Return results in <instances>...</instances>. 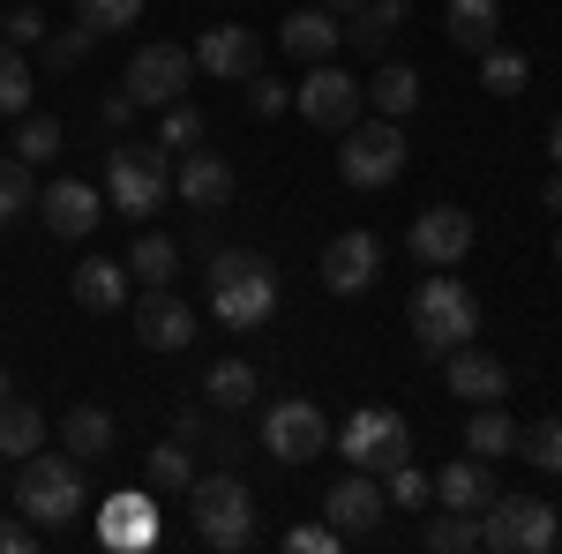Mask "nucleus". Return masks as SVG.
I'll list each match as a JSON object with an SVG mask.
<instances>
[{
	"label": "nucleus",
	"mask_w": 562,
	"mask_h": 554,
	"mask_svg": "<svg viewBox=\"0 0 562 554\" xmlns=\"http://www.w3.org/2000/svg\"><path fill=\"white\" fill-rule=\"evenodd\" d=\"M473 338H480V293L458 270H428L413 285V344H420V360H450Z\"/></svg>",
	"instance_id": "nucleus-1"
},
{
	"label": "nucleus",
	"mask_w": 562,
	"mask_h": 554,
	"mask_svg": "<svg viewBox=\"0 0 562 554\" xmlns=\"http://www.w3.org/2000/svg\"><path fill=\"white\" fill-rule=\"evenodd\" d=\"M211 315L225 330H262L278 315V270L256 248H217L211 256Z\"/></svg>",
	"instance_id": "nucleus-2"
},
{
	"label": "nucleus",
	"mask_w": 562,
	"mask_h": 554,
	"mask_svg": "<svg viewBox=\"0 0 562 554\" xmlns=\"http://www.w3.org/2000/svg\"><path fill=\"white\" fill-rule=\"evenodd\" d=\"M173 203V150L166 143H113L105 166V211L121 217H150Z\"/></svg>",
	"instance_id": "nucleus-3"
},
{
	"label": "nucleus",
	"mask_w": 562,
	"mask_h": 554,
	"mask_svg": "<svg viewBox=\"0 0 562 554\" xmlns=\"http://www.w3.org/2000/svg\"><path fill=\"white\" fill-rule=\"evenodd\" d=\"M188 524H195V540L217 547V554L248 547V540H256V495H248V479H240V472L195 479V487H188Z\"/></svg>",
	"instance_id": "nucleus-4"
},
{
	"label": "nucleus",
	"mask_w": 562,
	"mask_h": 554,
	"mask_svg": "<svg viewBox=\"0 0 562 554\" xmlns=\"http://www.w3.org/2000/svg\"><path fill=\"white\" fill-rule=\"evenodd\" d=\"M330 450L346 457L352 472H375V479H390V472L413 457V427H405V412H390V405H360L338 434H330Z\"/></svg>",
	"instance_id": "nucleus-5"
},
{
	"label": "nucleus",
	"mask_w": 562,
	"mask_h": 554,
	"mask_svg": "<svg viewBox=\"0 0 562 554\" xmlns=\"http://www.w3.org/2000/svg\"><path fill=\"white\" fill-rule=\"evenodd\" d=\"M15 502H23V517H31L38 532H60V524L90 502L76 457H45V450H31L23 472H15Z\"/></svg>",
	"instance_id": "nucleus-6"
},
{
	"label": "nucleus",
	"mask_w": 562,
	"mask_h": 554,
	"mask_svg": "<svg viewBox=\"0 0 562 554\" xmlns=\"http://www.w3.org/2000/svg\"><path fill=\"white\" fill-rule=\"evenodd\" d=\"M562 532H555V502H532V495H495L480 510V547L495 554H548Z\"/></svg>",
	"instance_id": "nucleus-7"
},
{
	"label": "nucleus",
	"mask_w": 562,
	"mask_h": 554,
	"mask_svg": "<svg viewBox=\"0 0 562 554\" xmlns=\"http://www.w3.org/2000/svg\"><path fill=\"white\" fill-rule=\"evenodd\" d=\"M338 172L346 188H390L405 172V128L397 121H360V128H338Z\"/></svg>",
	"instance_id": "nucleus-8"
},
{
	"label": "nucleus",
	"mask_w": 562,
	"mask_h": 554,
	"mask_svg": "<svg viewBox=\"0 0 562 554\" xmlns=\"http://www.w3.org/2000/svg\"><path fill=\"white\" fill-rule=\"evenodd\" d=\"M262 450H270L278 465H315V457L330 450L323 405H315V397H278V405L262 412Z\"/></svg>",
	"instance_id": "nucleus-9"
},
{
	"label": "nucleus",
	"mask_w": 562,
	"mask_h": 554,
	"mask_svg": "<svg viewBox=\"0 0 562 554\" xmlns=\"http://www.w3.org/2000/svg\"><path fill=\"white\" fill-rule=\"evenodd\" d=\"M480 225L473 211H458V203H435V211L413 217V233H405V248H413V262H428V270H458V262L473 256Z\"/></svg>",
	"instance_id": "nucleus-10"
},
{
	"label": "nucleus",
	"mask_w": 562,
	"mask_h": 554,
	"mask_svg": "<svg viewBox=\"0 0 562 554\" xmlns=\"http://www.w3.org/2000/svg\"><path fill=\"white\" fill-rule=\"evenodd\" d=\"M293 105H301L307 128H352L360 121V76H346L338 60H315L293 90Z\"/></svg>",
	"instance_id": "nucleus-11"
},
{
	"label": "nucleus",
	"mask_w": 562,
	"mask_h": 554,
	"mask_svg": "<svg viewBox=\"0 0 562 554\" xmlns=\"http://www.w3.org/2000/svg\"><path fill=\"white\" fill-rule=\"evenodd\" d=\"M188 76H195V53L188 45H143L128 60V98L135 105H173L180 90H188Z\"/></svg>",
	"instance_id": "nucleus-12"
},
{
	"label": "nucleus",
	"mask_w": 562,
	"mask_h": 554,
	"mask_svg": "<svg viewBox=\"0 0 562 554\" xmlns=\"http://www.w3.org/2000/svg\"><path fill=\"white\" fill-rule=\"evenodd\" d=\"M383 510H390V495H383V479H375V472H346V479L323 495V517H330L346 540H368V532L383 524Z\"/></svg>",
	"instance_id": "nucleus-13"
},
{
	"label": "nucleus",
	"mask_w": 562,
	"mask_h": 554,
	"mask_svg": "<svg viewBox=\"0 0 562 554\" xmlns=\"http://www.w3.org/2000/svg\"><path fill=\"white\" fill-rule=\"evenodd\" d=\"M375 278H383V240L375 233H338L323 248V285L330 293H368Z\"/></svg>",
	"instance_id": "nucleus-14"
},
{
	"label": "nucleus",
	"mask_w": 562,
	"mask_h": 554,
	"mask_svg": "<svg viewBox=\"0 0 562 554\" xmlns=\"http://www.w3.org/2000/svg\"><path fill=\"white\" fill-rule=\"evenodd\" d=\"M45 225H53V240H90L98 233V217H105V195L90 188V180H53L38 195Z\"/></svg>",
	"instance_id": "nucleus-15"
},
{
	"label": "nucleus",
	"mask_w": 562,
	"mask_h": 554,
	"mask_svg": "<svg viewBox=\"0 0 562 554\" xmlns=\"http://www.w3.org/2000/svg\"><path fill=\"white\" fill-rule=\"evenodd\" d=\"M233 188H240V172L225 166L217 150H180V166H173V195H180V203H195V211H225Z\"/></svg>",
	"instance_id": "nucleus-16"
},
{
	"label": "nucleus",
	"mask_w": 562,
	"mask_h": 554,
	"mask_svg": "<svg viewBox=\"0 0 562 554\" xmlns=\"http://www.w3.org/2000/svg\"><path fill=\"white\" fill-rule=\"evenodd\" d=\"M442 383H450V397H465V405H503L510 368H503L495 352H480V344H458V352L442 360Z\"/></svg>",
	"instance_id": "nucleus-17"
},
{
	"label": "nucleus",
	"mask_w": 562,
	"mask_h": 554,
	"mask_svg": "<svg viewBox=\"0 0 562 554\" xmlns=\"http://www.w3.org/2000/svg\"><path fill=\"white\" fill-rule=\"evenodd\" d=\"M256 60H262V38L240 31V23H217V31H203V45H195V68L217 76V83H248Z\"/></svg>",
	"instance_id": "nucleus-18"
},
{
	"label": "nucleus",
	"mask_w": 562,
	"mask_h": 554,
	"mask_svg": "<svg viewBox=\"0 0 562 554\" xmlns=\"http://www.w3.org/2000/svg\"><path fill=\"white\" fill-rule=\"evenodd\" d=\"M135 338L150 344V352H188V344H195V315H188V299H173V285H158V293L135 307Z\"/></svg>",
	"instance_id": "nucleus-19"
},
{
	"label": "nucleus",
	"mask_w": 562,
	"mask_h": 554,
	"mask_svg": "<svg viewBox=\"0 0 562 554\" xmlns=\"http://www.w3.org/2000/svg\"><path fill=\"white\" fill-rule=\"evenodd\" d=\"M68 293H76V307H90V315H121L128 293H135V278H128V262H121V256H90V262H76Z\"/></svg>",
	"instance_id": "nucleus-20"
},
{
	"label": "nucleus",
	"mask_w": 562,
	"mask_h": 554,
	"mask_svg": "<svg viewBox=\"0 0 562 554\" xmlns=\"http://www.w3.org/2000/svg\"><path fill=\"white\" fill-rule=\"evenodd\" d=\"M278 45L293 53V60H338V45H346V23L330 15V8H293L285 23H278Z\"/></svg>",
	"instance_id": "nucleus-21"
},
{
	"label": "nucleus",
	"mask_w": 562,
	"mask_h": 554,
	"mask_svg": "<svg viewBox=\"0 0 562 554\" xmlns=\"http://www.w3.org/2000/svg\"><path fill=\"white\" fill-rule=\"evenodd\" d=\"M435 502H442V510H465V517H480L487 502H495L487 457H473V450H465L458 465H442V472H435Z\"/></svg>",
	"instance_id": "nucleus-22"
},
{
	"label": "nucleus",
	"mask_w": 562,
	"mask_h": 554,
	"mask_svg": "<svg viewBox=\"0 0 562 554\" xmlns=\"http://www.w3.org/2000/svg\"><path fill=\"white\" fill-rule=\"evenodd\" d=\"M98 540H105V547H150V540H158V502H150V495H113V502H105V517H98Z\"/></svg>",
	"instance_id": "nucleus-23"
},
{
	"label": "nucleus",
	"mask_w": 562,
	"mask_h": 554,
	"mask_svg": "<svg viewBox=\"0 0 562 554\" xmlns=\"http://www.w3.org/2000/svg\"><path fill=\"white\" fill-rule=\"evenodd\" d=\"M442 31L458 53H487L495 31H503V0H450V15H442Z\"/></svg>",
	"instance_id": "nucleus-24"
},
{
	"label": "nucleus",
	"mask_w": 562,
	"mask_h": 554,
	"mask_svg": "<svg viewBox=\"0 0 562 554\" xmlns=\"http://www.w3.org/2000/svg\"><path fill=\"white\" fill-rule=\"evenodd\" d=\"M360 98H368L383 121H405V113L420 105V68H397V60H390V68H375V76L360 83Z\"/></svg>",
	"instance_id": "nucleus-25"
},
{
	"label": "nucleus",
	"mask_w": 562,
	"mask_h": 554,
	"mask_svg": "<svg viewBox=\"0 0 562 554\" xmlns=\"http://www.w3.org/2000/svg\"><path fill=\"white\" fill-rule=\"evenodd\" d=\"M60 450H68L76 465L105 457V450H113V412H105V405H76V412L60 420Z\"/></svg>",
	"instance_id": "nucleus-26"
},
{
	"label": "nucleus",
	"mask_w": 562,
	"mask_h": 554,
	"mask_svg": "<svg viewBox=\"0 0 562 554\" xmlns=\"http://www.w3.org/2000/svg\"><path fill=\"white\" fill-rule=\"evenodd\" d=\"M256 368H248V360H217L211 375H203V405H211V412H248V405H256Z\"/></svg>",
	"instance_id": "nucleus-27"
},
{
	"label": "nucleus",
	"mask_w": 562,
	"mask_h": 554,
	"mask_svg": "<svg viewBox=\"0 0 562 554\" xmlns=\"http://www.w3.org/2000/svg\"><path fill=\"white\" fill-rule=\"evenodd\" d=\"M31 450H45V412L38 405H23V397H0V457H31Z\"/></svg>",
	"instance_id": "nucleus-28"
},
{
	"label": "nucleus",
	"mask_w": 562,
	"mask_h": 554,
	"mask_svg": "<svg viewBox=\"0 0 562 554\" xmlns=\"http://www.w3.org/2000/svg\"><path fill=\"white\" fill-rule=\"evenodd\" d=\"M121 262H128V278H135V285H150V293L180 278V248L166 240V233H143V240H135V248H128Z\"/></svg>",
	"instance_id": "nucleus-29"
},
{
	"label": "nucleus",
	"mask_w": 562,
	"mask_h": 554,
	"mask_svg": "<svg viewBox=\"0 0 562 554\" xmlns=\"http://www.w3.org/2000/svg\"><path fill=\"white\" fill-rule=\"evenodd\" d=\"M143 487H158V495H188L195 487V457H188V442H158L150 457H143Z\"/></svg>",
	"instance_id": "nucleus-30"
},
{
	"label": "nucleus",
	"mask_w": 562,
	"mask_h": 554,
	"mask_svg": "<svg viewBox=\"0 0 562 554\" xmlns=\"http://www.w3.org/2000/svg\"><path fill=\"white\" fill-rule=\"evenodd\" d=\"M465 450L473 457H503V450H518V427L503 405H473V420H465Z\"/></svg>",
	"instance_id": "nucleus-31"
},
{
	"label": "nucleus",
	"mask_w": 562,
	"mask_h": 554,
	"mask_svg": "<svg viewBox=\"0 0 562 554\" xmlns=\"http://www.w3.org/2000/svg\"><path fill=\"white\" fill-rule=\"evenodd\" d=\"M397 23H405V0H368L360 15H346V38L360 45V53H383Z\"/></svg>",
	"instance_id": "nucleus-32"
},
{
	"label": "nucleus",
	"mask_w": 562,
	"mask_h": 554,
	"mask_svg": "<svg viewBox=\"0 0 562 554\" xmlns=\"http://www.w3.org/2000/svg\"><path fill=\"white\" fill-rule=\"evenodd\" d=\"M31 60H23V45H8L0 38V113H8V121H23V113H31Z\"/></svg>",
	"instance_id": "nucleus-33"
},
{
	"label": "nucleus",
	"mask_w": 562,
	"mask_h": 554,
	"mask_svg": "<svg viewBox=\"0 0 562 554\" xmlns=\"http://www.w3.org/2000/svg\"><path fill=\"white\" fill-rule=\"evenodd\" d=\"M480 83L495 90V98H518V90L532 83V60L510 53V45H487V53H480Z\"/></svg>",
	"instance_id": "nucleus-34"
},
{
	"label": "nucleus",
	"mask_w": 562,
	"mask_h": 554,
	"mask_svg": "<svg viewBox=\"0 0 562 554\" xmlns=\"http://www.w3.org/2000/svg\"><path fill=\"white\" fill-rule=\"evenodd\" d=\"M158 143H166V150H195V143H203V113H195L188 98L158 105Z\"/></svg>",
	"instance_id": "nucleus-35"
},
{
	"label": "nucleus",
	"mask_w": 562,
	"mask_h": 554,
	"mask_svg": "<svg viewBox=\"0 0 562 554\" xmlns=\"http://www.w3.org/2000/svg\"><path fill=\"white\" fill-rule=\"evenodd\" d=\"M420 540H428L435 554H465V547H480V517H465V510H442L428 524V532H420Z\"/></svg>",
	"instance_id": "nucleus-36"
},
{
	"label": "nucleus",
	"mask_w": 562,
	"mask_h": 554,
	"mask_svg": "<svg viewBox=\"0 0 562 554\" xmlns=\"http://www.w3.org/2000/svg\"><path fill=\"white\" fill-rule=\"evenodd\" d=\"M518 450L532 457L540 472H555L562 479V420H532V427H518Z\"/></svg>",
	"instance_id": "nucleus-37"
},
{
	"label": "nucleus",
	"mask_w": 562,
	"mask_h": 554,
	"mask_svg": "<svg viewBox=\"0 0 562 554\" xmlns=\"http://www.w3.org/2000/svg\"><path fill=\"white\" fill-rule=\"evenodd\" d=\"M135 15H143V0H76V23H90L98 38H113V31H128Z\"/></svg>",
	"instance_id": "nucleus-38"
},
{
	"label": "nucleus",
	"mask_w": 562,
	"mask_h": 554,
	"mask_svg": "<svg viewBox=\"0 0 562 554\" xmlns=\"http://www.w3.org/2000/svg\"><path fill=\"white\" fill-rule=\"evenodd\" d=\"M31 203H38V188H31V166H23V158H0V225H8V217H23Z\"/></svg>",
	"instance_id": "nucleus-39"
},
{
	"label": "nucleus",
	"mask_w": 562,
	"mask_h": 554,
	"mask_svg": "<svg viewBox=\"0 0 562 554\" xmlns=\"http://www.w3.org/2000/svg\"><path fill=\"white\" fill-rule=\"evenodd\" d=\"M390 502H397V510H428L435 502V472H420L413 457H405V465L390 472Z\"/></svg>",
	"instance_id": "nucleus-40"
},
{
	"label": "nucleus",
	"mask_w": 562,
	"mask_h": 554,
	"mask_svg": "<svg viewBox=\"0 0 562 554\" xmlns=\"http://www.w3.org/2000/svg\"><path fill=\"white\" fill-rule=\"evenodd\" d=\"M60 150V121H38V113H23V135H15V158L23 166H45Z\"/></svg>",
	"instance_id": "nucleus-41"
},
{
	"label": "nucleus",
	"mask_w": 562,
	"mask_h": 554,
	"mask_svg": "<svg viewBox=\"0 0 562 554\" xmlns=\"http://www.w3.org/2000/svg\"><path fill=\"white\" fill-rule=\"evenodd\" d=\"M90 45H98V31H90V23H76V31H53V38H45V68H83Z\"/></svg>",
	"instance_id": "nucleus-42"
},
{
	"label": "nucleus",
	"mask_w": 562,
	"mask_h": 554,
	"mask_svg": "<svg viewBox=\"0 0 562 554\" xmlns=\"http://www.w3.org/2000/svg\"><path fill=\"white\" fill-rule=\"evenodd\" d=\"M338 547H346V532H338L330 517H323V524H293V532H285V554H338Z\"/></svg>",
	"instance_id": "nucleus-43"
},
{
	"label": "nucleus",
	"mask_w": 562,
	"mask_h": 554,
	"mask_svg": "<svg viewBox=\"0 0 562 554\" xmlns=\"http://www.w3.org/2000/svg\"><path fill=\"white\" fill-rule=\"evenodd\" d=\"M0 38L31 53V45H45V15H38V8H8V15H0Z\"/></svg>",
	"instance_id": "nucleus-44"
},
{
	"label": "nucleus",
	"mask_w": 562,
	"mask_h": 554,
	"mask_svg": "<svg viewBox=\"0 0 562 554\" xmlns=\"http://www.w3.org/2000/svg\"><path fill=\"white\" fill-rule=\"evenodd\" d=\"M293 105V90L285 83H270V76H248V113H262V121H278Z\"/></svg>",
	"instance_id": "nucleus-45"
},
{
	"label": "nucleus",
	"mask_w": 562,
	"mask_h": 554,
	"mask_svg": "<svg viewBox=\"0 0 562 554\" xmlns=\"http://www.w3.org/2000/svg\"><path fill=\"white\" fill-rule=\"evenodd\" d=\"M38 547V524H31V517H8L0 510V554H31Z\"/></svg>",
	"instance_id": "nucleus-46"
},
{
	"label": "nucleus",
	"mask_w": 562,
	"mask_h": 554,
	"mask_svg": "<svg viewBox=\"0 0 562 554\" xmlns=\"http://www.w3.org/2000/svg\"><path fill=\"white\" fill-rule=\"evenodd\" d=\"M135 113H143V105H135V98H128V90H113V98H105V121H113V128H128V121H135Z\"/></svg>",
	"instance_id": "nucleus-47"
},
{
	"label": "nucleus",
	"mask_w": 562,
	"mask_h": 554,
	"mask_svg": "<svg viewBox=\"0 0 562 554\" xmlns=\"http://www.w3.org/2000/svg\"><path fill=\"white\" fill-rule=\"evenodd\" d=\"M540 211H548V217H562V172L548 180V195H540Z\"/></svg>",
	"instance_id": "nucleus-48"
},
{
	"label": "nucleus",
	"mask_w": 562,
	"mask_h": 554,
	"mask_svg": "<svg viewBox=\"0 0 562 554\" xmlns=\"http://www.w3.org/2000/svg\"><path fill=\"white\" fill-rule=\"evenodd\" d=\"M323 8H330V15H338V23H346V15H360V8H368V0H323Z\"/></svg>",
	"instance_id": "nucleus-49"
},
{
	"label": "nucleus",
	"mask_w": 562,
	"mask_h": 554,
	"mask_svg": "<svg viewBox=\"0 0 562 554\" xmlns=\"http://www.w3.org/2000/svg\"><path fill=\"white\" fill-rule=\"evenodd\" d=\"M548 158H555V172H562V121L548 128Z\"/></svg>",
	"instance_id": "nucleus-50"
},
{
	"label": "nucleus",
	"mask_w": 562,
	"mask_h": 554,
	"mask_svg": "<svg viewBox=\"0 0 562 554\" xmlns=\"http://www.w3.org/2000/svg\"><path fill=\"white\" fill-rule=\"evenodd\" d=\"M555 262H562V233H555Z\"/></svg>",
	"instance_id": "nucleus-51"
},
{
	"label": "nucleus",
	"mask_w": 562,
	"mask_h": 554,
	"mask_svg": "<svg viewBox=\"0 0 562 554\" xmlns=\"http://www.w3.org/2000/svg\"><path fill=\"white\" fill-rule=\"evenodd\" d=\"M0 397H8V375H0Z\"/></svg>",
	"instance_id": "nucleus-52"
}]
</instances>
